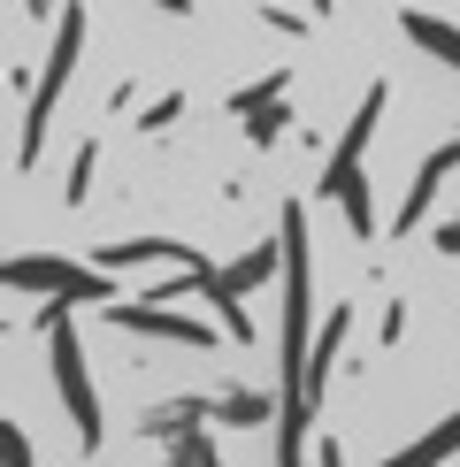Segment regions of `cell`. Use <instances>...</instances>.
Listing matches in <instances>:
<instances>
[{
    "label": "cell",
    "mask_w": 460,
    "mask_h": 467,
    "mask_svg": "<svg viewBox=\"0 0 460 467\" xmlns=\"http://www.w3.org/2000/svg\"><path fill=\"white\" fill-rule=\"evenodd\" d=\"M376 115H383V85H369V100L353 108V123H345V139H338V161L322 169V200H345V223H353V238H376L369 177H361V153H369V139H376Z\"/></svg>",
    "instance_id": "cell-1"
},
{
    "label": "cell",
    "mask_w": 460,
    "mask_h": 467,
    "mask_svg": "<svg viewBox=\"0 0 460 467\" xmlns=\"http://www.w3.org/2000/svg\"><path fill=\"white\" fill-rule=\"evenodd\" d=\"M77 47H85V8L69 0V8H62V38H54L47 69H38V92H31V108H24V139H16V169H38V153H47V115H54V100L69 92Z\"/></svg>",
    "instance_id": "cell-2"
},
{
    "label": "cell",
    "mask_w": 460,
    "mask_h": 467,
    "mask_svg": "<svg viewBox=\"0 0 460 467\" xmlns=\"http://www.w3.org/2000/svg\"><path fill=\"white\" fill-rule=\"evenodd\" d=\"M47 345H54V383H62V406H69V421H77V444H100V399H92V383H85V353H77V322L54 306L47 315Z\"/></svg>",
    "instance_id": "cell-3"
},
{
    "label": "cell",
    "mask_w": 460,
    "mask_h": 467,
    "mask_svg": "<svg viewBox=\"0 0 460 467\" xmlns=\"http://www.w3.org/2000/svg\"><path fill=\"white\" fill-rule=\"evenodd\" d=\"M8 291H62V299H115L100 268H69L54 261V253H24V261H8Z\"/></svg>",
    "instance_id": "cell-4"
},
{
    "label": "cell",
    "mask_w": 460,
    "mask_h": 467,
    "mask_svg": "<svg viewBox=\"0 0 460 467\" xmlns=\"http://www.w3.org/2000/svg\"><path fill=\"white\" fill-rule=\"evenodd\" d=\"M108 322L131 329V337H177V345H215V337H223V329H207V322L169 315L162 299H108Z\"/></svg>",
    "instance_id": "cell-5"
},
{
    "label": "cell",
    "mask_w": 460,
    "mask_h": 467,
    "mask_svg": "<svg viewBox=\"0 0 460 467\" xmlns=\"http://www.w3.org/2000/svg\"><path fill=\"white\" fill-rule=\"evenodd\" d=\"M453 169H460V139H445V146L430 153V161L414 169V192H407V207H399V223H392L399 238H407V230H422V215H430V200H437V184H445Z\"/></svg>",
    "instance_id": "cell-6"
},
{
    "label": "cell",
    "mask_w": 460,
    "mask_h": 467,
    "mask_svg": "<svg viewBox=\"0 0 460 467\" xmlns=\"http://www.w3.org/2000/svg\"><path fill=\"white\" fill-rule=\"evenodd\" d=\"M345 322H353V306H338V315L322 322V337H315V353H307V414H315V399H322V383H330V368H338V345H345Z\"/></svg>",
    "instance_id": "cell-7"
},
{
    "label": "cell",
    "mask_w": 460,
    "mask_h": 467,
    "mask_svg": "<svg viewBox=\"0 0 460 467\" xmlns=\"http://www.w3.org/2000/svg\"><path fill=\"white\" fill-rule=\"evenodd\" d=\"M162 253H169V261H200V253H192V245H177V238H131V245H100L92 261H100V268H131V261H162Z\"/></svg>",
    "instance_id": "cell-8"
},
{
    "label": "cell",
    "mask_w": 460,
    "mask_h": 467,
    "mask_svg": "<svg viewBox=\"0 0 460 467\" xmlns=\"http://www.w3.org/2000/svg\"><path fill=\"white\" fill-rule=\"evenodd\" d=\"M399 24H407L414 47H430L437 62H453V69H460V31H453V24H437V16H399Z\"/></svg>",
    "instance_id": "cell-9"
},
{
    "label": "cell",
    "mask_w": 460,
    "mask_h": 467,
    "mask_svg": "<svg viewBox=\"0 0 460 467\" xmlns=\"http://www.w3.org/2000/svg\"><path fill=\"white\" fill-rule=\"evenodd\" d=\"M277 268H284V238H277V245H254V253H246V261L230 268V291H254V284H268V276H277Z\"/></svg>",
    "instance_id": "cell-10"
},
{
    "label": "cell",
    "mask_w": 460,
    "mask_h": 467,
    "mask_svg": "<svg viewBox=\"0 0 460 467\" xmlns=\"http://www.w3.org/2000/svg\"><path fill=\"white\" fill-rule=\"evenodd\" d=\"M215 421H230V430H254V421H268V399H261V391H238V399H215Z\"/></svg>",
    "instance_id": "cell-11"
},
{
    "label": "cell",
    "mask_w": 460,
    "mask_h": 467,
    "mask_svg": "<svg viewBox=\"0 0 460 467\" xmlns=\"http://www.w3.org/2000/svg\"><path fill=\"white\" fill-rule=\"evenodd\" d=\"M92 169H100V146H77V161H69V184H62V200H69V207H85V192H92Z\"/></svg>",
    "instance_id": "cell-12"
},
{
    "label": "cell",
    "mask_w": 460,
    "mask_h": 467,
    "mask_svg": "<svg viewBox=\"0 0 460 467\" xmlns=\"http://www.w3.org/2000/svg\"><path fill=\"white\" fill-rule=\"evenodd\" d=\"M453 452H460V414L445 421V430H430L422 444H407V460H453Z\"/></svg>",
    "instance_id": "cell-13"
},
{
    "label": "cell",
    "mask_w": 460,
    "mask_h": 467,
    "mask_svg": "<svg viewBox=\"0 0 460 467\" xmlns=\"http://www.w3.org/2000/svg\"><path fill=\"white\" fill-rule=\"evenodd\" d=\"M277 92H284V69H277V77H261V85H246V92H230V108H238V115H254V108H268V100H277Z\"/></svg>",
    "instance_id": "cell-14"
},
{
    "label": "cell",
    "mask_w": 460,
    "mask_h": 467,
    "mask_svg": "<svg viewBox=\"0 0 460 467\" xmlns=\"http://www.w3.org/2000/svg\"><path fill=\"white\" fill-rule=\"evenodd\" d=\"M177 115H184V92H169V100H153V108L139 115V130H169Z\"/></svg>",
    "instance_id": "cell-15"
},
{
    "label": "cell",
    "mask_w": 460,
    "mask_h": 467,
    "mask_svg": "<svg viewBox=\"0 0 460 467\" xmlns=\"http://www.w3.org/2000/svg\"><path fill=\"white\" fill-rule=\"evenodd\" d=\"M277 130H284V108H254V146H277Z\"/></svg>",
    "instance_id": "cell-16"
},
{
    "label": "cell",
    "mask_w": 460,
    "mask_h": 467,
    "mask_svg": "<svg viewBox=\"0 0 460 467\" xmlns=\"http://www.w3.org/2000/svg\"><path fill=\"white\" fill-rule=\"evenodd\" d=\"M169 452H177V460H215V444H207L200 430H184V444H169Z\"/></svg>",
    "instance_id": "cell-17"
},
{
    "label": "cell",
    "mask_w": 460,
    "mask_h": 467,
    "mask_svg": "<svg viewBox=\"0 0 460 467\" xmlns=\"http://www.w3.org/2000/svg\"><path fill=\"white\" fill-rule=\"evenodd\" d=\"M437 253H460V223H445V230H437Z\"/></svg>",
    "instance_id": "cell-18"
},
{
    "label": "cell",
    "mask_w": 460,
    "mask_h": 467,
    "mask_svg": "<svg viewBox=\"0 0 460 467\" xmlns=\"http://www.w3.org/2000/svg\"><path fill=\"white\" fill-rule=\"evenodd\" d=\"M162 8H184V0H162Z\"/></svg>",
    "instance_id": "cell-19"
}]
</instances>
